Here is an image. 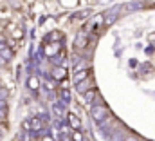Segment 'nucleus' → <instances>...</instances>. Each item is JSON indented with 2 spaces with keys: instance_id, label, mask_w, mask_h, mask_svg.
<instances>
[{
  "instance_id": "f257e3e1",
  "label": "nucleus",
  "mask_w": 155,
  "mask_h": 141,
  "mask_svg": "<svg viewBox=\"0 0 155 141\" xmlns=\"http://www.w3.org/2000/svg\"><path fill=\"white\" fill-rule=\"evenodd\" d=\"M108 114V110H107V107H96V108H92V116H94V119H103V116H107Z\"/></svg>"
},
{
  "instance_id": "f03ea898",
  "label": "nucleus",
  "mask_w": 155,
  "mask_h": 141,
  "mask_svg": "<svg viewBox=\"0 0 155 141\" xmlns=\"http://www.w3.org/2000/svg\"><path fill=\"white\" fill-rule=\"evenodd\" d=\"M67 119H69V123H71V125L74 127V130H79L81 123H79V119H78V118L74 116V114H69V118H67Z\"/></svg>"
},
{
  "instance_id": "7ed1b4c3",
  "label": "nucleus",
  "mask_w": 155,
  "mask_h": 141,
  "mask_svg": "<svg viewBox=\"0 0 155 141\" xmlns=\"http://www.w3.org/2000/svg\"><path fill=\"white\" fill-rule=\"evenodd\" d=\"M52 74H54V80H61V78H65V76H63V74H65V69H56Z\"/></svg>"
},
{
  "instance_id": "20e7f679",
  "label": "nucleus",
  "mask_w": 155,
  "mask_h": 141,
  "mask_svg": "<svg viewBox=\"0 0 155 141\" xmlns=\"http://www.w3.org/2000/svg\"><path fill=\"white\" fill-rule=\"evenodd\" d=\"M94 96H96V92H94V91H88V92L85 94V100H87V101H92Z\"/></svg>"
},
{
  "instance_id": "39448f33",
  "label": "nucleus",
  "mask_w": 155,
  "mask_h": 141,
  "mask_svg": "<svg viewBox=\"0 0 155 141\" xmlns=\"http://www.w3.org/2000/svg\"><path fill=\"white\" fill-rule=\"evenodd\" d=\"M72 139L74 141H83V138H81V134H79L78 130H74V132H72Z\"/></svg>"
},
{
  "instance_id": "423d86ee",
  "label": "nucleus",
  "mask_w": 155,
  "mask_h": 141,
  "mask_svg": "<svg viewBox=\"0 0 155 141\" xmlns=\"http://www.w3.org/2000/svg\"><path fill=\"white\" fill-rule=\"evenodd\" d=\"M83 78H87V72H79V74H78L76 78H74V80H76V81H81Z\"/></svg>"
},
{
  "instance_id": "0eeeda50",
  "label": "nucleus",
  "mask_w": 155,
  "mask_h": 141,
  "mask_svg": "<svg viewBox=\"0 0 155 141\" xmlns=\"http://www.w3.org/2000/svg\"><path fill=\"white\" fill-rule=\"evenodd\" d=\"M33 129H35V130H38V129H40V121H38V119H35V121H33Z\"/></svg>"
},
{
  "instance_id": "6e6552de",
  "label": "nucleus",
  "mask_w": 155,
  "mask_h": 141,
  "mask_svg": "<svg viewBox=\"0 0 155 141\" xmlns=\"http://www.w3.org/2000/svg\"><path fill=\"white\" fill-rule=\"evenodd\" d=\"M29 83H31V87H33V89H36V85H38V83H36V80H35V78H33V80H31V81H29Z\"/></svg>"
},
{
  "instance_id": "1a4fd4ad",
  "label": "nucleus",
  "mask_w": 155,
  "mask_h": 141,
  "mask_svg": "<svg viewBox=\"0 0 155 141\" xmlns=\"http://www.w3.org/2000/svg\"><path fill=\"white\" fill-rule=\"evenodd\" d=\"M126 141H137V138H134V136H130V138H128Z\"/></svg>"
}]
</instances>
